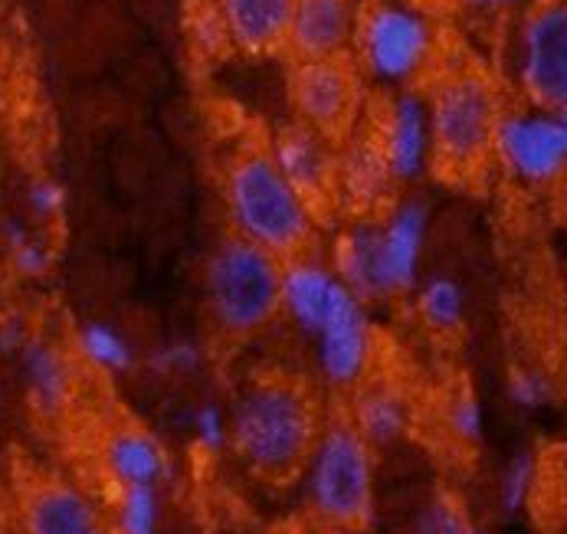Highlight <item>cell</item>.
Wrapping results in <instances>:
<instances>
[{
    "label": "cell",
    "mask_w": 567,
    "mask_h": 534,
    "mask_svg": "<svg viewBox=\"0 0 567 534\" xmlns=\"http://www.w3.org/2000/svg\"><path fill=\"white\" fill-rule=\"evenodd\" d=\"M319 433L322 413L312 390L286 374L246 381L230 407V450L269 485L302 475Z\"/></svg>",
    "instance_id": "obj_1"
},
{
    "label": "cell",
    "mask_w": 567,
    "mask_h": 534,
    "mask_svg": "<svg viewBox=\"0 0 567 534\" xmlns=\"http://www.w3.org/2000/svg\"><path fill=\"white\" fill-rule=\"evenodd\" d=\"M230 233L292 259L312 249L319 207L279 171L269 145H244L224 167L220 181Z\"/></svg>",
    "instance_id": "obj_2"
},
{
    "label": "cell",
    "mask_w": 567,
    "mask_h": 534,
    "mask_svg": "<svg viewBox=\"0 0 567 534\" xmlns=\"http://www.w3.org/2000/svg\"><path fill=\"white\" fill-rule=\"evenodd\" d=\"M433 164L453 177H470L495 157V135L502 115L498 82L476 63L446 66L426 89Z\"/></svg>",
    "instance_id": "obj_3"
},
{
    "label": "cell",
    "mask_w": 567,
    "mask_h": 534,
    "mask_svg": "<svg viewBox=\"0 0 567 534\" xmlns=\"http://www.w3.org/2000/svg\"><path fill=\"white\" fill-rule=\"evenodd\" d=\"M299 479L306 489L309 515L322 528L338 534L354 525H371L378 499V459L374 446L348 417L322 423V433Z\"/></svg>",
    "instance_id": "obj_4"
},
{
    "label": "cell",
    "mask_w": 567,
    "mask_h": 534,
    "mask_svg": "<svg viewBox=\"0 0 567 534\" xmlns=\"http://www.w3.org/2000/svg\"><path fill=\"white\" fill-rule=\"evenodd\" d=\"M282 263L234 233L217 243L204 263V302L217 331L252 338L282 315Z\"/></svg>",
    "instance_id": "obj_5"
},
{
    "label": "cell",
    "mask_w": 567,
    "mask_h": 534,
    "mask_svg": "<svg viewBox=\"0 0 567 534\" xmlns=\"http://www.w3.org/2000/svg\"><path fill=\"white\" fill-rule=\"evenodd\" d=\"M436 27L420 0H368L358 7L351 60L364 79L410 89L436 60Z\"/></svg>",
    "instance_id": "obj_6"
},
{
    "label": "cell",
    "mask_w": 567,
    "mask_h": 534,
    "mask_svg": "<svg viewBox=\"0 0 567 534\" xmlns=\"http://www.w3.org/2000/svg\"><path fill=\"white\" fill-rule=\"evenodd\" d=\"M289 99L302 125L341 145L361 129L364 73L351 53L296 63L289 76Z\"/></svg>",
    "instance_id": "obj_7"
},
{
    "label": "cell",
    "mask_w": 567,
    "mask_h": 534,
    "mask_svg": "<svg viewBox=\"0 0 567 534\" xmlns=\"http://www.w3.org/2000/svg\"><path fill=\"white\" fill-rule=\"evenodd\" d=\"M498 167L522 187H555L567 177V115L508 109L495 135Z\"/></svg>",
    "instance_id": "obj_8"
},
{
    "label": "cell",
    "mask_w": 567,
    "mask_h": 534,
    "mask_svg": "<svg viewBox=\"0 0 567 534\" xmlns=\"http://www.w3.org/2000/svg\"><path fill=\"white\" fill-rule=\"evenodd\" d=\"M518 85L535 109L567 115V0L535 3L518 27Z\"/></svg>",
    "instance_id": "obj_9"
},
{
    "label": "cell",
    "mask_w": 567,
    "mask_h": 534,
    "mask_svg": "<svg viewBox=\"0 0 567 534\" xmlns=\"http://www.w3.org/2000/svg\"><path fill=\"white\" fill-rule=\"evenodd\" d=\"M10 515L23 534H115L99 499L53 472L20 479Z\"/></svg>",
    "instance_id": "obj_10"
},
{
    "label": "cell",
    "mask_w": 567,
    "mask_h": 534,
    "mask_svg": "<svg viewBox=\"0 0 567 534\" xmlns=\"http://www.w3.org/2000/svg\"><path fill=\"white\" fill-rule=\"evenodd\" d=\"M319 374L334 390H358L374 364V325L368 306L351 296L316 335Z\"/></svg>",
    "instance_id": "obj_11"
},
{
    "label": "cell",
    "mask_w": 567,
    "mask_h": 534,
    "mask_svg": "<svg viewBox=\"0 0 567 534\" xmlns=\"http://www.w3.org/2000/svg\"><path fill=\"white\" fill-rule=\"evenodd\" d=\"M430 233V210L423 201H404L378 220V276L381 296L401 299L416 289L423 249Z\"/></svg>",
    "instance_id": "obj_12"
},
{
    "label": "cell",
    "mask_w": 567,
    "mask_h": 534,
    "mask_svg": "<svg viewBox=\"0 0 567 534\" xmlns=\"http://www.w3.org/2000/svg\"><path fill=\"white\" fill-rule=\"evenodd\" d=\"M378 145L398 184L416 181L433 164V138H430V112L426 95L401 89L394 99H388L378 125H374Z\"/></svg>",
    "instance_id": "obj_13"
},
{
    "label": "cell",
    "mask_w": 567,
    "mask_h": 534,
    "mask_svg": "<svg viewBox=\"0 0 567 534\" xmlns=\"http://www.w3.org/2000/svg\"><path fill=\"white\" fill-rule=\"evenodd\" d=\"M351 296L354 292L341 283L331 263L309 253L282 263V315L309 338H316Z\"/></svg>",
    "instance_id": "obj_14"
},
{
    "label": "cell",
    "mask_w": 567,
    "mask_h": 534,
    "mask_svg": "<svg viewBox=\"0 0 567 534\" xmlns=\"http://www.w3.org/2000/svg\"><path fill=\"white\" fill-rule=\"evenodd\" d=\"M269 154L316 207L338 197V145L316 129L302 125L299 119L282 125L269 142Z\"/></svg>",
    "instance_id": "obj_15"
},
{
    "label": "cell",
    "mask_w": 567,
    "mask_h": 534,
    "mask_svg": "<svg viewBox=\"0 0 567 534\" xmlns=\"http://www.w3.org/2000/svg\"><path fill=\"white\" fill-rule=\"evenodd\" d=\"M227 43L246 57H276L289 43L296 0H210Z\"/></svg>",
    "instance_id": "obj_16"
},
{
    "label": "cell",
    "mask_w": 567,
    "mask_h": 534,
    "mask_svg": "<svg viewBox=\"0 0 567 534\" xmlns=\"http://www.w3.org/2000/svg\"><path fill=\"white\" fill-rule=\"evenodd\" d=\"M354 23H358L354 0H296L286 53L296 63L344 57L351 53Z\"/></svg>",
    "instance_id": "obj_17"
},
{
    "label": "cell",
    "mask_w": 567,
    "mask_h": 534,
    "mask_svg": "<svg viewBox=\"0 0 567 534\" xmlns=\"http://www.w3.org/2000/svg\"><path fill=\"white\" fill-rule=\"evenodd\" d=\"M102 469L115 489L122 485H164L171 479V453L162 440L138 427L118 423L102 440Z\"/></svg>",
    "instance_id": "obj_18"
},
{
    "label": "cell",
    "mask_w": 567,
    "mask_h": 534,
    "mask_svg": "<svg viewBox=\"0 0 567 534\" xmlns=\"http://www.w3.org/2000/svg\"><path fill=\"white\" fill-rule=\"evenodd\" d=\"M398 181L384 161L374 129L354 132L348 142L338 145V197H344L358 210L384 207L394 194Z\"/></svg>",
    "instance_id": "obj_19"
},
{
    "label": "cell",
    "mask_w": 567,
    "mask_h": 534,
    "mask_svg": "<svg viewBox=\"0 0 567 534\" xmlns=\"http://www.w3.org/2000/svg\"><path fill=\"white\" fill-rule=\"evenodd\" d=\"M20 368L27 381V397L33 410L47 420H56L70 410L76 397V364L70 351H63L53 341L30 338L20 351Z\"/></svg>",
    "instance_id": "obj_20"
},
{
    "label": "cell",
    "mask_w": 567,
    "mask_h": 534,
    "mask_svg": "<svg viewBox=\"0 0 567 534\" xmlns=\"http://www.w3.org/2000/svg\"><path fill=\"white\" fill-rule=\"evenodd\" d=\"M358 433L374 446L401 443L413 427V407L401 387L388 381H364L351 397V417Z\"/></svg>",
    "instance_id": "obj_21"
},
{
    "label": "cell",
    "mask_w": 567,
    "mask_h": 534,
    "mask_svg": "<svg viewBox=\"0 0 567 534\" xmlns=\"http://www.w3.org/2000/svg\"><path fill=\"white\" fill-rule=\"evenodd\" d=\"M331 266L364 306L384 302L378 276V220H358L344 229L334 243Z\"/></svg>",
    "instance_id": "obj_22"
},
{
    "label": "cell",
    "mask_w": 567,
    "mask_h": 534,
    "mask_svg": "<svg viewBox=\"0 0 567 534\" xmlns=\"http://www.w3.org/2000/svg\"><path fill=\"white\" fill-rule=\"evenodd\" d=\"M76 355L82 364H89L99 374H125L135 368V348L132 341L109 321H85L76 331Z\"/></svg>",
    "instance_id": "obj_23"
},
{
    "label": "cell",
    "mask_w": 567,
    "mask_h": 534,
    "mask_svg": "<svg viewBox=\"0 0 567 534\" xmlns=\"http://www.w3.org/2000/svg\"><path fill=\"white\" fill-rule=\"evenodd\" d=\"M416 318L433 335H453L466 318V292L453 276H430L416 289Z\"/></svg>",
    "instance_id": "obj_24"
},
{
    "label": "cell",
    "mask_w": 567,
    "mask_h": 534,
    "mask_svg": "<svg viewBox=\"0 0 567 534\" xmlns=\"http://www.w3.org/2000/svg\"><path fill=\"white\" fill-rule=\"evenodd\" d=\"M115 534H162V485H122L112 502Z\"/></svg>",
    "instance_id": "obj_25"
},
{
    "label": "cell",
    "mask_w": 567,
    "mask_h": 534,
    "mask_svg": "<svg viewBox=\"0 0 567 534\" xmlns=\"http://www.w3.org/2000/svg\"><path fill=\"white\" fill-rule=\"evenodd\" d=\"M7 256L13 273L23 279H43L53 269V246L43 236L17 224L7 227Z\"/></svg>",
    "instance_id": "obj_26"
},
{
    "label": "cell",
    "mask_w": 567,
    "mask_h": 534,
    "mask_svg": "<svg viewBox=\"0 0 567 534\" xmlns=\"http://www.w3.org/2000/svg\"><path fill=\"white\" fill-rule=\"evenodd\" d=\"M446 430L456 443L476 446L486 437V410L473 390H456L446 403Z\"/></svg>",
    "instance_id": "obj_27"
},
{
    "label": "cell",
    "mask_w": 567,
    "mask_h": 534,
    "mask_svg": "<svg viewBox=\"0 0 567 534\" xmlns=\"http://www.w3.org/2000/svg\"><path fill=\"white\" fill-rule=\"evenodd\" d=\"M190 433L204 456H220L230 450V413L217 403H200L190 417Z\"/></svg>",
    "instance_id": "obj_28"
},
{
    "label": "cell",
    "mask_w": 567,
    "mask_h": 534,
    "mask_svg": "<svg viewBox=\"0 0 567 534\" xmlns=\"http://www.w3.org/2000/svg\"><path fill=\"white\" fill-rule=\"evenodd\" d=\"M473 528L463 505L453 495H436L430 505H423V512L413 522V534H466Z\"/></svg>",
    "instance_id": "obj_29"
},
{
    "label": "cell",
    "mask_w": 567,
    "mask_h": 534,
    "mask_svg": "<svg viewBox=\"0 0 567 534\" xmlns=\"http://www.w3.org/2000/svg\"><path fill=\"white\" fill-rule=\"evenodd\" d=\"M535 475H538V465L532 456H515L508 462V469L502 472V485H498V499L508 515H515L528 505V499L535 492Z\"/></svg>",
    "instance_id": "obj_30"
},
{
    "label": "cell",
    "mask_w": 567,
    "mask_h": 534,
    "mask_svg": "<svg viewBox=\"0 0 567 534\" xmlns=\"http://www.w3.org/2000/svg\"><path fill=\"white\" fill-rule=\"evenodd\" d=\"M508 397L522 410H542L555 400V381L542 368H515L508 378Z\"/></svg>",
    "instance_id": "obj_31"
},
{
    "label": "cell",
    "mask_w": 567,
    "mask_h": 534,
    "mask_svg": "<svg viewBox=\"0 0 567 534\" xmlns=\"http://www.w3.org/2000/svg\"><path fill=\"white\" fill-rule=\"evenodd\" d=\"M200 364H204V348L190 338L167 341L152 355V368L164 378H190L200 371Z\"/></svg>",
    "instance_id": "obj_32"
},
{
    "label": "cell",
    "mask_w": 567,
    "mask_h": 534,
    "mask_svg": "<svg viewBox=\"0 0 567 534\" xmlns=\"http://www.w3.org/2000/svg\"><path fill=\"white\" fill-rule=\"evenodd\" d=\"M27 204H30L33 217L53 224V220H60V214L66 207V187L56 177H33L27 187Z\"/></svg>",
    "instance_id": "obj_33"
},
{
    "label": "cell",
    "mask_w": 567,
    "mask_h": 534,
    "mask_svg": "<svg viewBox=\"0 0 567 534\" xmlns=\"http://www.w3.org/2000/svg\"><path fill=\"white\" fill-rule=\"evenodd\" d=\"M466 7H476V10H502V7H508V3H515V0H463Z\"/></svg>",
    "instance_id": "obj_34"
},
{
    "label": "cell",
    "mask_w": 567,
    "mask_h": 534,
    "mask_svg": "<svg viewBox=\"0 0 567 534\" xmlns=\"http://www.w3.org/2000/svg\"><path fill=\"white\" fill-rule=\"evenodd\" d=\"M0 534H23L17 528V522H13L10 512H0Z\"/></svg>",
    "instance_id": "obj_35"
},
{
    "label": "cell",
    "mask_w": 567,
    "mask_h": 534,
    "mask_svg": "<svg viewBox=\"0 0 567 534\" xmlns=\"http://www.w3.org/2000/svg\"><path fill=\"white\" fill-rule=\"evenodd\" d=\"M338 534H374L371 532V525H354V528H344V532Z\"/></svg>",
    "instance_id": "obj_36"
},
{
    "label": "cell",
    "mask_w": 567,
    "mask_h": 534,
    "mask_svg": "<svg viewBox=\"0 0 567 534\" xmlns=\"http://www.w3.org/2000/svg\"><path fill=\"white\" fill-rule=\"evenodd\" d=\"M423 7H430V3H446V0H420Z\"/></svg>",
    "instance_id": "obj_37"
},
{
    "label": "cell",
    "mask_w": 567,
    "mask_h": 534,
    "mask_svg": "<svg viewBox=\"0 0 567 534\" xmlns=\"http://www.w3.org/2000/svg\"><path fill=\"white\" fill-rule=\"evenodd\" d=\"M466 534H488V532H483V528H470V532Z\"/></svg>",
    "instance_id": "obj_38"
},
{
    "label": "cell",
    "mask_w": 567,
    "mask_h": 534,
    "mask_svg": "<svg viewBox=\"0 0 567 534\" xmlns=\"http://www.w3.org/2000/svg\"><path fill=\"white\" fill-rule=\"evenodd\" d=\"M535 3H545V0H535Z\"/></svg>",
    "instance_id": "obj_39"
},
{
    "label": "cell",
    "mask_w": 567,
    "mask_h": 534,
    "mask_svg": "<svg viewBox=\"0 0 567 534\" xmlns=\"http://www.w3.org/2000/svg\"><path fill=\"white\" fill-rule=\"evenodd\" d=\"M279 534H289V532H279Z\"/></svg>",
    "instance_id": "obj_40"
}]
</instances>
